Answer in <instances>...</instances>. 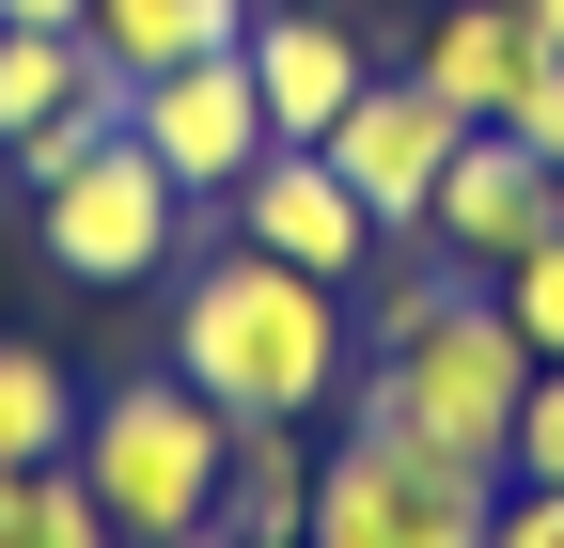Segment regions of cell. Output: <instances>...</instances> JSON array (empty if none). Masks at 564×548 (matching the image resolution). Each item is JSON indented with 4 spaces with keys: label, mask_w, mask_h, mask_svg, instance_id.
Masks as SVG:
<instances>
[{
    "label": "cell",
    "mask_w": 564,
    "mask_h": 548,
    "mask_svg": "<svg viewBox=\"0 0 564 548\" xmlns=\"http://www.w3.org/2000/svg\"><path fill=\"white\" fill-rule=\"evenodd\" d=\"M345 283H314V266H282V251H204L188 283H173V376L204 407H236V424H314V407L345 392Z\"/></svg>",
    "instance_id": "cell-2"
},
{
    "label": "cell",
    "mask_w": 564,
    "mask_h": 548,
    "mask_svg": "<svg viewBox=\"0 0 564 548\" xmlns=\"http://www.w3.org/2000/svg\"><path fill=\"white\" fill-rule=\"evenodd\" d=\"M345 392H361V424L455 454V470H502L518 454V392H533V346L502 283H470V266H423V283L377 314V346L345 361Z\"/></svg>",
    "instance_id": "cell-1"
},
{
    "label": "cell",
    "mask_w": 564,
    "mask_h": 548,
    "mask_svg": "<svg viewBox=\"0 0 564 548\" xmlns=\"http://www.w3.org/2000/svg\"><path fill=\"white\" fill-rule=\"evenodd\" d=\"M173 220H188V188L141 157V142H95V157H63L32 188V251L63 266V283H158V266H173Z\"/></svg>",
    "instance_id": "cell-5"
},
{
    "label": "cell",
    "mask_w": 564,
    "mask_h": 548,
    "mask_svg": "<svg viewBox=\"0 0 564 548\" xmlns=\"http://www.w3.org/2000/svg\"><path fill=\"white\" fill-rule=\"evenodd\" d=\"M361 79H377V63H361L345 17H251V95H267L282 142H329V125L361 110Z\"/></svg>",
    "instance_id": "cell-10"
},
{
    "label": "cell",
    "mask_w": 564,
    "mask_h": 548,
    "mask_svg": "<svg viewBox=\"0 0 564 548\" xmlns=\"http://www.w3.org/2000/svg\"><path fill=\"white\" fill-rule=\"evenodd\" d=\"M486 125H502V142H533V157H564V47H533V63H518V95L486 110Z\"/></svg>",
    "instance_id": "cell-18"
},
{
    "label": "cell",
    "mask_w": 564,
    "mask_h": 548,
    "mask_svg": "<svg viewBox=\"0 0 564 548\" xmlns=\"http://www.w3.org/2000/svg\"><path fill=\"white\" fill-rule=\"evenodd\" d=\"M95 95H110V63L79 32H0V157H32L47 125H79Z\"/></svg>",
    "instance_id": "cell-13"
},
{
    "label": "cell",
    "mask_w": 564,
    "mask_h": 548,
    "mask_svg": "<svg viewBox=\"0 0 564 548\" xmlns=\"http://www.w3.org/2000/svg\"><path fill=\"white\" fill-rule=\"evenodd\" d=\"M502 470H455L392 424H345V454H314V533L299 548H486Z\"/></svg>",
    "instance_id": "cell-4"
},
{
    "label": "cell",
    "mask_w": 564,
    "mask_h": 548,
    "mask_svg": "<svg viewBox=\"0 0 564 548\" xmlns=\"http://www.w3.org/2000/svg\"><path fill=\"white\" fill-rule=\"evenodd\" d=\"M518 486H564V361H533V392H518Z\"/></svg>",
    "instance_id": "cell-19"
},
{
    "label": "cell",
    "mask_w": 564,
    "mask_h": 548,
    "mask_svg": "<svg viewBox=\"0 0 564 548\" xmlns=\"http://www.w3.org/2000/svg\"><path fill=\"white\" fill-rule=\"evenodd\" d=\"M518 63H533V17H518V0H440V17H423V47H408V79L423 95H440V110H502L518 95Z\"/></svg>",
    "instance_id": "cell-11"
},
{
    "label": "cell",
    "mask_w": 564,
    "mask_h": 548,
    "mask_svg": "<svg viewBox=\"0 0 564 548\" xmlns=\"http://www.w3.org/2000/svg\"><path fill=\"white\" fill-rule=\"evenodd\" d=\"M63 454L95 470V502H110V533H126V548H236V533H220L236 407H204L173 361H158V376L79 392V439H63Z\"/></svg>",
    "instance_id": "cell-3"
},
{
    "label": "cell",
    "mask_w": 564,
    "mask_h": 548,
    "mask_svg": "<svg viewBox=\"0 0 564 548\" xmlns=\"http://www.w3.org/2000/svg\"><path fill=\"white\" fill-rule=\"evenodd\" d=\"M0 32H79V0H0Z\"/></svg>",
    "instance_id": "cell-21"
},
{
    "label": "cell",
    "mask_w": 564,
    "mask_h": 548,
    "mask_svg": "<svg viewBox=\"0 0 564 548\" xmlns=\"http://www.w3.org/2000/svg\"><path fill=\"white\" fill-rule=\"evenodd\" d=\"M502 314H518V346H533V361H564V235H533V251L502 266Z\"/></svg>",
    "instance_id": "cell-17"
},
{
    "label": "cell",
    "mask_w": 564,
    "mask_h": 548,
    "mask_svg": "<svg viewBox=\"0 0 564 548\" xmlns=\"http://www.w3.org/2000/svg\"><path fill=\"white\" fill-rule=\"evenodd\" d=\"M251 17H267V0H79V47L141 95V79L188 63V47H251Z\"/></svg>",
    "instance_id": "cell-12"
},
{
    "label": "cell",
    "mask_w": 564,
    "mask_h": 548,
    "mask_svg": "<svg viewBox=\"0 0 564 548\" xmlns=\"http://www.w3.org/2000/svg\"><path fill=\"white\" fill-rule=\"evenodd\" d=\"M126 142L158 157L188 204H236V173L282 142V125H267V95H251V47H188V63H158V79L126 95Z\"/></svg>",
    "instance_id": "cell-6"
},
{
    "label": "cell",
    "mask_w": 564,
    "mask_h": 548,
    "mask_svg": "<svg viewBox=\"0 0 564 548\" xmlns=\"http://www.w3.org/2000/svg\"><path fill=\"white\" fill-rule=\"evenodd\" d=\"M220 533H236V548H299V533H314V454H299V424H236Z\"/></svg>",
    "instance_id": "cell-14"
},
{
    "label": "cell",
    "mask_w": 564,
    "mask_h": 548,
    "mask_svg": "<svg viewBox=\"0 0 564 548\" xmlns=\"http://www.w3.org/2000/svg\"><path fill=\"white\" fill-rule=\"evenodd\" d=\"M63 439H79V376L0 329V470H32V454H63Z\"/></svg>",
    "instance_id": "cell-16"
},
{
    "label": "cell",
    "mask_w": 564,
    "mask_h": 548,
    "mask_svg": "<svg viewBox=\"0 0 564 548\" xmlns=\"http://www.w3.org/2000/svg\"><path fill=\"white\" fill-rule=\"evenodd\" d=\"M486 548H564V486H518V470H502V517H486Z\"/></svg>",
    "instance_id": "cell-20"
},
{
    "label": "cell",
    "mask_w": 564,
    "mask_h": 548,
    "mask_svg": "<svg viewBox=\"0 0 564 548\" xmlns=\"http://www.w3.org/2000/svg\"><path fill=\"white\" fill-rule=\"evenodd\" d=\"M533 235H564V188H549V157H533V142H502V125H470V142L440 157L423 251H440V266H470V283H502Z\"/></svg>",
    "instance_id": "cell-8"
},
{
    "label": "cell",
    "mask_w": 564,
    "mask_h": 548,
    "mask_svg": "<svg viewBox=\"0 0 564 548\" xmlns=\"http://www.w3.org/2000/svg\"><path fill=\"white\" fill-rule=\"evenodd\" d=\"M470 142V110H440L423 79H361V110L329 125V173L377 204V235H423V204H440V157Z\"/></svg>",
    "instance_id": "cell-9"
},
{
    "label": "cell",
    "mask_w": 564,
    "mask_h": 548,
    "mask_svg": "<svg viewBox=\"0 0 564 548\" xmlns=\"http://www.w3.org/2000/svg\"><path fill=\"white\" fill-rule=\"evenodd\" d=\"M0 548H126V533L79 454H32V470H0Z\"/></svg>",
    "instance_id": "cell-15"
},
{
    "label": "cell",
    "mask_w": 564,
    "mask_h": 548,
    "mask_svg": "<svg viewBox=\"0 0 564 548\" xmlns=\"http://www.w3.org/2000/svg\"><path fill=\"white\" fill-rule=\"evenodd\" d=\"M220 220H236L251 251H282V266H314V283H361V266L392 251V235H377V204L329 173V142H267V157L236 173Z\"/></svg>",
    "instance_id": "cell-7"
},
{
    "label": "cell",
    "mask_w": 564,
    "mask_h": 548,
    "mask_svg": "<svg viewBox=\"0 0 564 548\" xmlns=\"http://www.w3.org/2000/svg\"><path fill=\"white\" fill-rule=\"evenodd\" d=\"M518 17H533V47H564V0H518Z\"/></svg>",
    "instance_id": "cell-22"
}]
</instances>
